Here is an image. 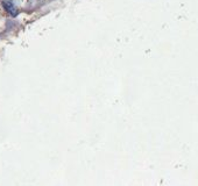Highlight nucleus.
Segmentation results:
<instances>
[{"label":"nucleus","mask_w":198,"mask_h":186,"mask_svg":"<svg viewBox=\"0 0 198 186\" xmlns=\"http://www.w3.org/2000/svg\"><path fill=\"white\" fill-rule=\"evenodd\" d=\"M3 6H4L5 9H6L11 15H13V17H15L18 14L17 7L14 6L12 0H3Z\"/></svg>","instance_id":"obj_1"}]
</instances>
